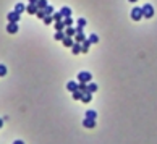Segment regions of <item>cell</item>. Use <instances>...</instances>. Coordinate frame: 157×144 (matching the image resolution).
<instances>
[{
  "instance_id": "cell-27",
  "label": "cell",
  "mask_w": 157,
  "mask_h": 144,
  "mask_svg": "<svg viewBox=\"0 0 157 144\" xmlns=\"http://www.w3.org/2000/svg\"><path fill=\"white\" fill-rule=\"evenodd\" d=\"M36 16H37V18H39V20H44V18H46V16H47V15H46V11H44V10H39Z\"/></svg>"
},
{
  "instance_id": "cell-3",
  "label": "cell",
  "mask_w": 157,
  "mask_h": 144,
  "mask_svg": "<svg viewBox=\"0 0 157 144\" xmlns=\"http://www.w3.org/2000/svg\"><path fill=\"white\" fill-rule=\"evenodd\" d=\"M131 18L134 21H139L141 18H144V16H143V7H134L131 10Z\"/></svg>"
},
{
  "instance_id": "cell-24",
  "label": "cell",
  "mask_w": 157,
  "mask_h": 144,
  "mask_svg": "<svg viewBox=\"0 0 157 144\" xmlns=\"http://www.w3.org/2000/svg\"><path fill=\"white\" fill-rule=\"evenodd\" d=\"M89 41H91V44H97L99 42V36L97 34H91V36H89Z\"/></svg>"
},
{
  "instance_id": "cell-21",
  "label": "cell",
  "mask_w": 157,
  "mask_h": 144,
  "mask_svg": "<svg viewBox=\"0 0 157 144\" xmlns=\"http://www.w3.org/2000/svg\"><path fill=\"white\" fill-rule=\"evenodd\" d=\"M89 47H91V41H89V39H86V41L83 42V54H86V52L89 50Z\"/></svg>"
},
{
  "instance_id": "cell-6",
  "label": "cell",
  "mask_w": 157,
  "mask_h": 144,
  "mask_svg": "<svg viewBox=\"0 0 157 144\" xmlns=\"http://www.w3.org/2000/svg\"><path fill=\"white\" fill-rule=\"evenodd\" d=\"M7 31H8L10 34H16V32H18V23H8Z\"/></svg>"
},
{
  "instance_id": "cell-13",
  "label": "cell",
  "mask_w": 157,
  "mask_h": 144,
  "mask_svg": "<svg viewBox=\"0 0 157 144\" xmlns=\"http://www.w3.org/2000/svg\"><path fill=\"white\" fill-rule=\"evenodd\" d=\"M65 34H66V36H68V37H73V36H76V28H65Z\"/></svg>"
},
{
  "instance_id": "cell-35",
  "label": "cell",
  "mask_w": 157,
  "mask_h": 144,
  "mask_svg": "<svg viewBox=\"0 0 157 144\" xmlns=\"http://www.w3.org/2000/svg\"><path fill=\"white\" fill-rule=\"evenodd\" d=\"M128 2H131V3H136V2H138V0H128Z\"/></svg>"
},
{
  "instance_id": "cell-17",
  "label": "cell",
  "mask_w": 157,
  "mask_h": 144,
  "mask_svg": "<svg viewBox=\"0 0 157 144\" xmlns=\"http://www.w3.org/2000/svg\"><path fill=\"white\" fill-rule=\"evenodd\" d=\"M55 31H65L63 21H55Z\"/></svg>"
},
{
  "instance_id": "cell-23",
  "label": "cell",
  "mask_w": 157,
  "mask_h": 144,
  "mask_svg": "<svg viewBox=\"0 0 157 144\" xmlns=\"http://www.w3.org/2000/svg\"><path fill=\"white\" fill-rule=\"evenodd\" d=\"M52 16H54V21H63V16H62L60 11H55Z\"/></svg>"
},
{
  "instance_id": "cell-10",
  "label": "cell",
  "mask_w": 157,
  "mask_h": 144,
  "mask_svg": "<svg viewBox=\"0 0 157 144\" xmlns=\"http://www.w3.org/2000/svg\"><path fill=\"white\" fill-rule=\"evenodd\" d=\"M65 37H66L65 31H55V34H54V39H55V41H63Z\"/></svg>"
},
{
  "instance_id": "cell-14",
  "label": "cell",
  "mask_w": 157,
  "mask_h": 144,
  "mask_svg": "<svg viewBox=\"0 0 157 144\" xmlns=\"http://www.w3.org/2000/svg\"><path fill=\"white\" fill-rule=\"evenodd\" d=\"M62 42H63V45H65V47H73V45H75V41H73L71 37H68V36H66V37H65Z\"/></svg>"
},
{
  "instance_id": "cell-33",
  "label": "cell",
  "mask_w": 157,
  "mask_h": 144,
  "mask_svg": "<svg viewBox=\"0 0 157 144\" xmlns=\"http://www.w3.org/2000/svg\"><path fill=\"white\" fill-rule=\"evenodd\" d=\"M29 3H34V5H36V3H37V0H29Z\"/></svg>"
},
{
  "instance_id": "cell-28",
  "label": "cell",
  "mask_w": 157,
  "mask_h": 144,
  "mask_svg": "<svg viewBox=\"0 0 157 144\" xmlns=\"http://www.w3.org/2000/svg\"><path fill=\"white\" fill-rule=\"evenodd\" d=\"M44 11H46V15H54V13H55V11H54V8L50 7V5H47V7L44 8Z\"/></svg>"
},
{
  "instance_id": "cell-8",
  "label": "cell",
  "mask_w": 157,
  "mask_h": 144,
  "mask_svg": "<svg viewBox=\"0 0 157 144\" xmlns=\"http://www.w3.org/2000/svg\"><path fill=\"white\" fill-rule=\"evenodd\" d=\"M83 125H84L86 128H94V126H96V120L94 118H84L83 120Z\"/></svg>"
},
{
  "instance_id": "cell-1",
  "label": "cell",
  "mask_w": 157,
  "mask_h": 144,
  "mask_svg": "<svg viewBox=\"0 0 157 144\" xmlns=\"http://www.w3.org/2000/svg\"><path fill=\"white\" fill-rule=\"evenodd\" d=\"M91 79H92V74L89 71L78 73V81H80V83H91Z\"/></svg>"
},
{
  "instance_id": "cell-29",
  "label": "cell",
  "mask_w": 157,
  "mask_h": 144,
  "mask_svg": "<svg viewBox=\"0 0 157 144\" xmlns=\"http://www.w3.org/2000/svg\"><path fill=\"white\" fill-rule=\"evenodd\" d=\"M52 21H54V16L52 15H47L46 18H44V23H46V25H50Z\"/></svg>"
},
{
  "instance_id": "cell-34",
  "label": "cell",
  "mask_w": 157,
  "mask_h": 144,
  "mask_svg": "<svg viewBox=\"0 0 157 144\" xmlns=\"http://www.w3.org/2000/svg\"><path fill=\"white\" fill-rule=\"evenodd\" d=\"M2 126H3V120L0 118V128H2Z\"/></svg>"
},
{
  "instance_id": "cell-32",
  "label": "cell",
  "mask_w": 157,
  "mask_h": 144,
  "mask_svg": "<svg viewBox=\"0 0 157 144\" xmlns=\"http://www.w3.org/2000/svg\"><path fill=\"white\" fill-rule=\"evenodd\" d=\"M13 144H24V142L21 141V139H16V141H13Z\"/></svg>"
},
{
  "instance_id": "cell-15",
  "label": "cell",
  "mask_w": 157,
  "mask_h": 144,
  "mask_svg": "<svg viewBox=\"0 0 157 144\" xmlns=\"http://www.w3.org/2000/svg\"><path fill=\"white\" fill-rule=\"evenodd\" d=\"M15 11H18V13L21 15V13H23V11H26V7H24V5L21 3V2H18V3L15 5Z\"/></svg>"
},
{
  "instance_id": "cell-2",
  "label": "cell",
  "mask_w": 157,
  "mask_h": 144,
  "mask_svg": "<svg viewBox=\"0 0 157 144\" xmlns=\"http://www.w3.org/2000/svg\"><path fill=\"white\" fill-rule=\"evenodd\" d=\"M143 16L144 18H152L154 16V7L151 3H146L143 7Z\"/></svg>"
},
{
  "instance_id": "cell-11",
  "label": "cell",
  "mask_w": 157,
  "mask_h": 144,
  "mask_svg": "<svg viewBox=\"0 0 157 144\" xmlns=\"http://www.w3.org/2000/svg\"><path fill=\"white\" fill-rule=\"evenodd\" d=\"M60 13H62V16H63V18H70V16H71V8H68V7H62Z\"/></svg>"
},
{
  "instance_id": "cell-25",
  "label": "cell",
  "mask_w": 157,
  "mask_h": 144,
  "mask_svg": "<svg viewBox=\"0 0 157 144\" xmlns=\"http://www.w3.org/2000/svg\"><path fill=\"white\" fill-rule=\"evenodd\" d=\"M63 25L66 26V28H70L71 25H73V18L70 16V18H63Z\"/></svg>"
},
{
  "instance_id": "cell-26",
  "label": "cell",
  "mask_w": 157,
  "mask_h": 144,
  "mask_svg": "<svg viewBox=\"0 0 157 144\" xmlns=\"http://www.w3.org/2000/svg\"><path fill=\"white\" fill-rule=\"evenodd\" d=\"M81 91V93H88V83H80V88H78Z\"/></svg>"
},
{
  "instance_id": "cell-19",
  "label": "cell",
  "mask_w": 157,
  "mask_h": 144,
  "mask_svg": "<svg viewBox=\"0 0 157 144\" xmlns=\"http://www.w3.org/2000/svg\"><path fill=\"white\" fill-rule=\"evenodd\" d=\"M97 89H99V88H97V84H96V83H89V84H88V91H89V93H92V94H94Z\"/></svg>"
},
{
  "instance_id": "cell-22",
  "label": "cell",
  "mask_w": 157,
  "mask_h": 144,
  "mask_svg": "<svg viewBox=\"0 0 157 144\" xmlns=\"http://www.w3.org/2000/svg\"><path fill=\"white\" fill-rule=\"evenodd\" d=\"M86 118H94V120H96L97 118V112L96 110H88L86 112Z\"/></svg>"
},
{
  "instance_id": "cell-20",
  "label": "cell",
  "mask_w": 157,
  "mask_h": 144,
  "mask_svg": "<svg viewBox=\"0 0 157 144\" xmlns=\"http://www.w3.org/2000/svg\"><path fill=\"white\" fill-rule=\"evenodd\" d=\"M83 96H84V93H81V91H75V93H73V99L83 100Z\"/></svg>"
},
{
  "instance_id": "cell-16",
  "label": "cell",
  "mask_w": 157,
  "mask_h": 144,
  "mask_svg": "<svg viewBox=\"0 0 157 144\" xmlns=\"http://www.w3.org/2000/svg\"><path fill=\"white\" fill-rule=\"evenodd\" d=\"M91 100H92V93H89V91H88V93H84V96H83V102L88 104Z\"/></svg>"
},
{
  "instance_id": "cell-7",
  "label": "cell",
  "mask_w": 157,
  "mask_h": 144,
  "mask_svg": "<svg viewBox=\"0 0 157 144\" xmlns=\"http://www.w3.org/2000/svg\"><path fill=\"white\" fill-rule=\"evenodd\" d=\"M26 11L29 15H37V11H39V8H37V5H34V3H29L26 7Z\"/></svg>"
},
{
  "instance_id": "cell-12",
  "label": "cell",
  "mask_w": 157,
  "mask_h": 144,
  "mask_svg": "<svg viewBox=\"0 0 157 144\" xmlns=\"http://www.w3.org/2000/svg\"><path fill=\"white\" fill-rule=\"evenodd\" d=\"M84 41H86L84 32H76V36H75V42H80V44H83Z\"/></svg>"
},
{
  "instance_id": "cell-4",
  "label": "cell",
  "mask_w": 157,
  "mask_h": 144,
  "mask_svg": "<svg viewBox=\"0 0 157 144\" xmlns=\"http://www.w3.org/2000/svg\"><path fill=\"white\" fill-rule=\"evenodd\" d=\"M7 18H8L10 23H18V21H20V13L13 10V11H10V13L7 15Z\"/></svg>"
},
{
  "instance_id": "cell-30",
  "label": "cell",
  "mask_w": 157,
  "mask_h": 144,
  "mask_svg": "<svg viewBox=\"0 0 157 144\" xmlns=\"http://www.w3.org/2000/svg\"><path fill=\"white\" fill-rule=\"evenodd\" d=\"M5 74H7V66L0 65V76H5Z\"/></svg>"
},
{
  "instance_id": "cell-31",
  "label": "cell",
  "mask_w": 157,
  "mask_h": 144,
  "mask_svg": "<svg viewBox=\"0 0 157 144\" xmlns=\"http://www.w3.org/2000/svg\"><path fill=\"white\" fill-rule=\"evenodd\" d=\"M76 23H78V26H81V28H84V26H86V20H84V18H80Z\"/></svg>"
},
{
  "instance_id": "cell-5",
  "label": "cell",
  "mask_w": 157,
  "mask_h": 144,
  "mask_svg": "<svg viewBox=\"0 0 157 144\" xmlns=\"http://www.w3.org/2000/svg\"><path fill=\"white\" fill-rule=\"evenodd\" d=\"M78 88H80V83H76V81H68L66 83V89H68L71 94L75 93V91H80Z\"/></svg>"
},
{
  "instance_id": "cell-9",
  "label": "cell",
  "mask_w": 157,
  "mask_h": 144,
  "mask_svg": "<svg viewBox=\"0 0 157 144\" xmlns=\"http://www.w3.org/2000/svg\"><path fill=\"white\" fill-rule=\"evenodd\" d=\"M71 52H73L75 55L81 54V52H83V44H80V42H75V45L71 47Z\"/></svg>"
},
{
  "instance_id": "cell-18",
  "label": "cell",
  "mask_w": 157,
  "mask_h": 144,
  "mask_svg": "<svg viewBox=\"0 0 157 144\" xmlns=\"http://www.w3.org/2000/svg\"><path fill=\"white\" fill-rule=\"evenodd\" d=\"M36 5H37V8H39V10H44L49 3H47V0H37V3H36Z\"/></svg>"
}]
</instances>
